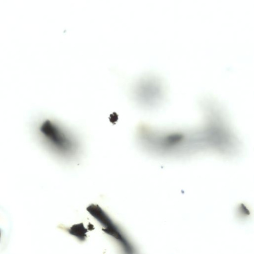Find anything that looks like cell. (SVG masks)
Masks as SVG:
<instances>
[{
  "mask_svg": "<svg viewBox=\"0 0 254 254\" xmlns=\"http://www.w3.org/2000/svg\"><path fill=\"white\" fill-rule=\"evenodd\" d=\"M37 131L43 140L58 154L65 158L78 153L80 145L77 137L57 122L49 119L41 122Z\"/></svg>",
  "mask_w": 254,
  "mask_h": 254,
  "instance_id": "1",
  "label": "cell"
},
{
  "mask_svg": "<svg viewBox=\"0 0 254 254\" xmlns=\"http://www.w3.org/2000/svg\"><path fill=\"white\" fill-rule=\"evenodd\" d=\"M86 210L100 224L102 231L112 238L125 253H134V248L129 239L100 206L91 204L87 206Z\"/></svg>",
  "mask_w": 254,
  "mask_h": 254,
  "instance_id": "2",
  "label": "cell"
}]
</instances>
